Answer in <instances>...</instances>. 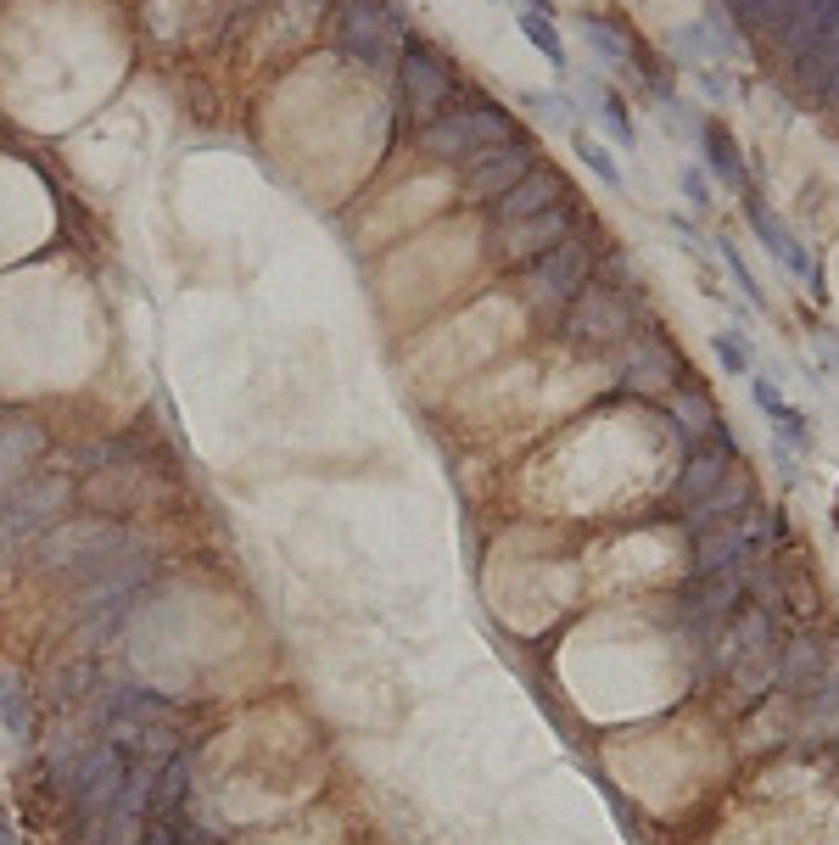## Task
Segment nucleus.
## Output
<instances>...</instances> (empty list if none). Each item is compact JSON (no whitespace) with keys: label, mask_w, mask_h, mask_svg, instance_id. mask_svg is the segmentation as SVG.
<instances>
[{"label":"nucleus","mask_w":839,"mask_h":845,"mask_svg":"<svg viewBox=\"0 0 839 845\" xmlns=\"http://www.w3.org/2000/svg\"><path fill=\"white\" fill-rule=\"evenodd\" d=\"M129 554H135V532L113 521V515H62L57 527H45L34 538V566L68 588L107 577Z\"/></svg>","instance_id":"obj_1"},{"label":"nucleus","mask_w":839,"mask_h":845,"mask_svg":"<svg viewBox=\"0 0 839 845\" xmlns=\"http://www.w3.org/2000/svg\"><path fill=\"white\" fill-rule=\"evenodd\" d=\"M330 45L370 73H392L409 45V23L386 0H336L330 7Z\"/></svg>","instance_id":"obj_2"},{"label":"nucleus","mask_w":839,"mask_h":845,"mask_svg":"<svg viewBox=\"0 0 839 845\" xmlns=\"http://www.w3.org/2000/svg\"><path fill=\"white\" fill-rule=\"evenodd\" d=\"M73 493H79V477L45 471V465H34L12 488H0V543H28L45 527H57L62 509L73 504Z\"/></svg>","instance_id":"obj_3"},{"label":"nucleus","mask_w":839,"mask_h":845,"mask_svg":"<svg viewBox=\"0 0 839 845\" xmlns=\"http://www.w3.org/2000/svg\"><path fill=\"white\" fill-rule=\"evenodd\" d=\"M515 134V118L504 107H465V113H442L420 129V146L436 163H476L481 152H492L499 140Z\"/></svg>","instance_id":"obj_4"},{"label":"nucleus","mask_w":839,"mask_h":845,"mask_svg":"<svg viewBox=\"0 0 839 845\" xmlns=\"http://www.w3.org/2000/svg\"><path fill=\"white\" fill-rule=\"evenodd\" d=\"M582 286H587V253H582V242H560L555 253H543V258H532L526 263V297L537 303V308H571L576 297H582Z\"/></svg>","instance_id":"obj_5"},{"label":"nucleus","mask_w":839,"mask_h":845,"mask_svg":"<svg viewBox=\"0 0 839 845\" xmlns=\"http://www.w3.org/2000/svg\"><path fill=\"white\" fill-rule=\"evenodd\" d=\"M398 79H404V113L415 124H431L442 118V107H448V90H454V68L420 51V45H404V57H398Z\"/></svg>","instance_id":"obj_6"},{"label":"nucleus","mask_w":839,"mask_h":845,"mask_svg":"<svg viewBox=\"0 0 839 845\" xmlns=\"http://www.w3.org/2000/svg\"><path fill=\"white\" fill-rule=\"evenodd\" d=\"M571 230H576V219H571L566 202L560 208H543L532 219H515V224H499V258L504 263H532L543 253H555L560 242H571Z\"/></svg>","instance_id":"obj_7"},{"label":"nucleus","mask_w":839,"mask_h":845,"mask_svg":"<svg viewBox=\"0 0 839 845\" xmlns=\"http://www.w3.org/2000/svg\"><path fill=\"white\" fill-rule=\"evenodd\" d=\"M537 163H532V146L521 134H510V140H499L492 152H481L476 163H470V179H465V191L481 202V208H492L510 185H521L526 174H532Z\"/></svg>","instance_id":"obj_8"},{"label":"nucleus","mask_w":839,"mask_h":845,"mask_svg":"<svg viewBox=\"0 0 839 845\" xmlns=\"http://www.w3.org/2000/svg\"><path fill=\"white\" fill-rule=\"evenodd\" d=\"M45 426L28 414H0V488H12L18 477H28L45 459Z\"/></svg>","instance_id":"obj_9"},{"label":"nucleus","mask_w":839,"mask_h":845,"mask_svg":"<svg viewBox=\"0 0 839 845\" xmlns=\"http://www.w3.org/2000/svg\"><path fill=\"white\" fill-rule=\"evenodd\" d=\"M560 202H571L566 197V179L555 174V168H532L521 185H510V191L492 202V224H515V219H532V213H543V208H560Z\"/></svg>","instance_id":"obj_10"},{"label":"nucleus","mask_w":839,"mask_h":845,"mask_svg":"<svg viewBox=\"0 0 839 845\" xmlns=\"http://www.w3.org/2000/svg\"><path fill=\"white\" fill-rule=\"evenodd\" d=\"M521 28H526V39H532V45H537V51L549 57L555 68L566 62V45H560V34H555V23H549V12H543V7H532V12L521 17Z\"/></svg>","instance_id":"obj_11"},{"label":"nucleus","mask_w":839,"mask_h":845,"mask_svg":"<svg viewBox=\"0 0 839 845\" xmlns=\"http://www.w3.org/2000/svg\"><path fill=\"white\" fill-rule=\"evenodd\" d=\"M576 152L587 157V168H594V174H599L605 185H621V168H616V157H610V152L599 146L594 134H582V129H576Z\"/></svg>","instance_id":"obj_12"},{"label":"nucleus","mask_w":839,"mask_h":845,"mask_svg":"<svg viewBox=\"0 0 839 845\" xmlns=\"http://www.w3.org/2000/svg\"><path fill=\"white\" fill-rule=\"evenodd\" d=\"M706 140H711V163H716L727 179H745V168H738V152H733L727 129H716V124H711V134H706Z\"/></svg>","instance_id":"obj_13"},{"label":"nucleus","mask_w":839,"mask_h":845,"mask_svg":"<svg viewBox=\"0 0 839 845\" xmlns=\"http://www.w3.org/2000/svg\"><path fill=\"white\" fill-rule=\"evenodd\" d=\"M0 717H7V728H12L18 739L28 733V712H23V689H18V683L0 689Z\"/></svg>","instance_id":"obj_14"},{"label":"nucleus","mask_w":839,"mask_h":845,"mask_svg":"<svg viewBox=\"0 0 839 845\" xmlns=\"http://www.w3.org/2000/svg\"><path fill=\"white\" fill-rule=\"evenodd\" d=\"M532 113H537L543 124H566V118H571V102H566V96H549V90H543V96H532Z\"/></svg>","instance_id":"obj_15"}]
</instances>
